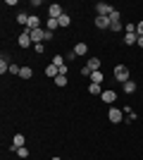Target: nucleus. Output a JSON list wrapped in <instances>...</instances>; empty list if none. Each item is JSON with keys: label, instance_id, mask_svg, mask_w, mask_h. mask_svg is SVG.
Wrapping results in <instances>:
<instances>
[{"label": "nucleus", "instance_id": "c85d7f7f", "mask_svg": "<svg viewBox=\"0 0 143 160\" xmlns=\"http://www.w3.org/2000/svg\"><path fill=\"white\" fill-rule=\"evenodd\" d=\"M136 36H143V22H138V24H136Z\"/></svg>", "mask_w": 143, "mask_h": 160}, {"label": "nucleus", "instance_id": "aec40b11", "mask_svg": "<svg viewBox=\"0 0 143 160\" xmlns=\"http://www.w3.org/2000/svg\"><path fill=\"white\" fill-rule=\"evenodd\" d=\"M45 27H48V31H55V29L60 27V22H57V19H50V17H48V22H45Z\"/></svg>", "mask_w": 143, "mask_h": 160}, {"label": "nucleus", "instance_id": "f03ea898", "mask_svg": "<svg viewBox=\"0 0 143 160\" xmlns=\"http://www.w3.org/2000/svg\"><path fill=\"white\" fill-rule=\"evenodd\" d=\"M107 120L112 122V124H119V122L124 120V110H119V108H110V110H107Z\"/></svg>", "mask_w": 143, "mask_h": 160}, {"label": "nucleus", "instance_id": "f3484780", "mask_svg": "<svg viewBox=\"0 0 143 160\" xmlns=\"http://www.w3.org/2000/svg\"><path fill=\"white\" fill-rule=\"evenodd\" d=\"M57 22H60V27H62V29H67L69 24H72V17H69V14L64 12V14H62V17H60V19H57Z\"/></svg>", "mask_w": 143, "mask_h": 160}, {"label": "nucleus", "instance_id": "412c9836", "mask_svg": "<svg viewBox=\"0 0 143 160\" xmlns=\"http://www.w3.org/2000/svg\"><path fill=\"white\" fill-rule=\"evenodd\" d=\"M29 17H31V14H26V12H19V14H17V22L26 27V24H29Z\"/></svg>", "mask_w": 143, "mask_h": 160}, {"label": "nucleus", "instance_id": "1a4fd4ad", "mask_svg": "<svg viewBox=\"0 0 143 160\" xmlns=\"http://www.w3.org/2000/svg\"><path fill=\"white\" fill-rule=\"evenodd\" d=\"M17 41H19V46H21V48H29V46H34V41H31V36H29V31H24V33H21V36H19Z\"/></svg>", "mask_w": 143, "mask_h": 160}, {"label": "nucleus", "instance_id": "6e6552de", "mask_svg": "<svg viewBox=\"0 0 143 160\" xmlns=\"http://www.w3.org/2000/svg\"><path fill=\"white\" fill-rule=\"evenodd\" d=\"M95 27L98 29H110L112 22H110V17H95Z\"/></svg>", "mask_w": 143, "mask_h": 160}, {"label": "nucleus", "instance_id": "5701e85b", "mask_svg": "<svg viewBox=\"0 0 143 160\" xmlns=\"http://www.w3.org/2000/svg\"><path fill=\"white\" fill-rule=\"evenodd\" d=\"M110 22H112V24H122V19H119V10H112V14H110Z\"/></svg>", "mask_w": 143, "mask_h": 160}, {"label": "nucleus", "instance_id": "ddd939ff", "mask_svg": "<svg viewBox=\"0 0 143 160\" xmlns=\"http://www.w3.org/2000/svg\"><path fill=\"white\" fill-rule=\"evenodd\" d=\"M19 77H21V79H31V77H34V69H31L29 65H24V67H21V72H19Z\"/></svg>", "mask_w": 143, "mask_h": 160}, {"label": "nucleus", "instance_id": "6ab92c4d", "mask_svg": "<svg viewBox=\"0 0 143 160\" xmlns=\"http://www.w3.org/2000/svg\"><path fill=\"white\" fill-rule=\"evenodd\" d=\"M91 84H102V72H91Z\"/></svg>", "mask_w": 143, "mask_h": 160}, {"label": "nucleus", "instance_id": "423d86ee", "mask_svg": "<svg viewBox=\"0 0 143 160\" xmlns=\"http://www.w3.org/2000/svg\"><path fill=\"white\" fill-rule=\"evenodd\" d=\"M24 29H26V31H34V29H41V19H38L36 14H31V17H29V24H26Z\"/></svg>", "mask_w": 143, "mask_h": 160}, {"label": "nucleus", "instance_id": "2eb2a0df", "mask_svg": "<svg viewBox=\"0 0 143 160\" xmlns=\"http://www.w3.org/2000/svg\"><path fill=\"white\" fill-rule=\"evenodd\" d=\"M74 53H76V58H79V55H86V53H88V46H86V43H76Z\"/></svg>", "mask_w": 143, "mask_h": 160}, {"label": "nucleus", "instance_id": "a878e982", "mask_svg": "<svg viewBox=\"0 0 143 160\" xmlns=\"http://www.w3.org/2000/svg\"><path fill=\"white\" fill-rule=\"evenodd\" d=\"M124 33H136V24H126V27H124Z\"/></svg>", "mask_w": 143, "mask_h": 160}, {"label": "nucleus", "instance_id": "bb28decb", "mask_svg": "<svg viewBox=\"0 0 143 160\" xmlns=\"http://www.w3.org/2000/svg\"><path fill=\"white\" fill-rule=\"evenodd\" d=\"M110 31H117V33H119V31H124V27H122V24H112V27H110Z\"/></svg>", "mask_w": 143, "mask_h": 160}, {"label": "nucleus", "instance_id": "9d476101", "mask_svg": "<svg viewBox=\"0 0 143 160\" xmlns=\"http://www.w3.org/2000/svg\"><path fill=\"white\" fill-rule=\"evenodd\" d=\"M86 67H88L91 72H100V58H91V60L86 62Z\"/></svg>", "mask_w": 143, "mask_h": 160}, {"label": "nucleus", "instance_id": "7ed1b4c3", "mask_svg": "<svg viewBox=\"0 0 143 160\" xmlns=\"http://www.w3.org/2000/svg\"><path fill=\"white\" fill-rule=\"evenodd\" d=\"M95 10H98V17H110L115 7L107 5V2H98V5H95Z\"/></svg>", "mask_w": 143, "mask_h": 160}, {"label": "nucleus", "instance_id": "393cba45", "mask_svg": "<svg viewBox=\"0 0 143 160\" xmlns=\"http://www.w3.org/2000/svg\"><path fill=\"white\" fill-rule=\"evenodd\" d=\"M14 153L19 155V158H29V151H26V146H21V148H17Z\"/></svg>", "mask_w": 143, "mask_h": 160}, {"label": "nucleus", "instance_id": "b1692460", "mask_svg": "<svg viewBox=\"0 0 143 160\" xmlns=\"http://www.w3.org/2000/svg\"><path fill=\"white\" fill-rule=\"evenodd\" d=\"M124 115H126V120H129V122H134V120H136V112H134V110H131L129 105L124 108Z\"/></svg>", "mask_w": 143, "mask_h": 160}, {"label": "nucleus", "instance_id": "4468645a", "mask_svg": "<svg viewBox=\"0 0 143 160\" xmlns=\"http://www.w3.org/2000/svg\"><path fill=\"white\" fill-rule=\"evenodd\" d=\"M53 84H55V86H60V88H64V86H67V77H64V74H57V77L53 79Z\"/></svg>", "mask_w": 143, "mask_h": 160}, {"label": "nucleus", "instance_id": "dca6fc26", "mask_svg": "<svg viewBox=\"0 0 143 160\" xmlns=\"http://www.w3.org/2000/svg\"><path fill=\"white\" fill-rule=\"evenodd\" d=\"M45 74H48V77H50V79H55V77L60 74V69H57V67H55V65H48V67H45Z\"/></svg>", "mask_w": 143, "mask_h": 160}, {"label": "nucleus", "instance_id": "39448f33", "mask_svg": "<svg viewBox=\"0 0 143 160\" xmlns=\"http://www.w3.org/2000/svg\"><path fill=\"white\" fill-rule=\"evenodd\" d=\"M24 31H26V29H24ZM29 36H31V41H34V46H36V43H43L45 31H43V29H34V31H29Z\"/></svg>", "mask_w": 143, "mask_h": 160}, {"label": "nucleus", "instance_id": "c756f323", "mask_svg": "<svg viewBox=\"0 0 143 160\" xmlns=\"http://www.w3.org/2000/svg\"><path fill=\"white\" fill-rule=\"evenodd\" d=\"M81 77H91V69H88V67H86V65L81 67Z\"/></svg>", "mask_w": 143, "mask_h": 160}, {"label": "nucleus", "instance_id": "a211bd4d", "mask_svg": "<svg viewBox=\"0 0 143 160\" xmlns=\"http://www.w3.org/2000/svg\"><path fill=\"white\" fill-rule=\"evenodd\" d=\"M88 93L91 96H100L102 91H100V84H88Z\"/></svg>", "mask_w": 143, "mask_h": 160}, {"label": "nucleus", "instance_id": "9b49d317", "mask_svg": "<svg viewBox=\"0 0 143 160\" xmlns=\"http://www.w3.org/2000/svg\"><path fill=\"white\" fill-rule=\"evenodd\" d=\"M24 146V136L21 134H14V139H12V151H17V148Z\"/></svg>", "mask_w": 143, "mask_h": 160}, {"label": "nucleus", "instance_id": "7c9ffc66", "mask_svg": "<svg viewBox=\"0 0 143 160\" xmlns=\"http://www.w3.org/2000/svg\"><path fill=\"white\" fill-rule=\"evenodd\" d=\"M138 48H143V36H138V43H136Z\"/></svg>", "mask_w": 143, "mask_h": 160}, {"label": "nucleus", "instance_id": "cd10ccee", "mask_svg": "<svg viewBox=\"0 0 143 160\" xmlns=\"http://www.w3.org/2000/svg\"><path fill=\"white\" fill-rule=\"evenodd\" d=\"M34 50H36V53H41V55H43V50H45V46H43V43H36V46H34Z\"/></svg>", "mask_w": 143, "mask_h": 160}, {"label": "nucleus", "instance_id": "f257e3e1", "mask_svg": "<svg viewBox=\"0 0 143 160\" xmlns=\"http://www.w3.org/2000/svg\"><path fill=\"white\" fill-rule=\"evenodd\" d=\"M129 67H126V65H117L115 67V79L117 81H122V84H126V81H129Z\"/></svg>", "mask_w": 143, "mask_h": 160}, {"label": "nucleus", "instance_id": "4be33fe9", "mask_svg": "<svg viewBox=\"0 0 143 160\" xmlns=\"http://www.w3.org/2000/svg\"><path fill=\"white\" fill-rule=\"evenodd\" d=\"M124 91H126V93H134V91H136V81H126V84H124Z\"/></svg>", "mask_w": 143, "mask_h": 160}, {"label": "nucleus", "instance_id": "2f4dec72", "mask_svg": "<svg viewBox=\"0 0 143 160\" xmlns=\"http://www.w3.org/2000/svg\"><path fill=\"white\" fill-rule=\"evenodd\" d=\"M50 160H62V158H50Z\"/></svg>", "mask_w": 143, "mask_h": 160}, {"label": "nucleus", "instance_id": "20e7f679", "mask_svg": "<svg viewBox=\"0 0 143 160\" xmlns=\"http://www.w3.org/2000/svg\"><path fill=\"white\" fill-rule=\"evenodd\" d=\"M62 14H64V12H62V7L57 5V2H53V5L48 7V17H50V19H60Z\"/></svg>", "mask_w": 143, "mask_h": 160}, {"label": "nucleus", "instance_id": "0eeeda50", "mask_svg": "<svg viewBox=\"0 0 143 160\" xmlns=\"http://www.w3.org/2000/svg\"><path fill=\"white\" fill-rule=\"evenodd\" d=\"M100 100H102V103H115V100H117V93L107 88V91H102V93H100Z\"/></svg>", "mask_w": 143, "mask_h": 160}, {"label": "nucleus", "instance_id": "f8f14e48", "mask_svg": "<svg viewBox=\"0 0 143 160\" xmlns=\"http://www.w3.org/2000/svg\"><path fill=\"white\" fill-rule=\"evenodd\" d=\"M124 43H126V46H136L138 36H136V33H124Z\"/></svg>", "mask_w": 143, "mask_h": 160}]
</instances>
